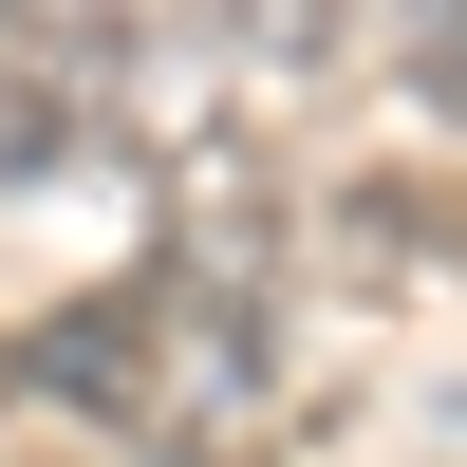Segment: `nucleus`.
Masks as SVG:
<instances>
[{
    "instance_id": "nucleus-1",
    "label": "nucleus",
    "mask_w": 467,
    "mask_h": 467,
    "mask_svg": "<svg viewBox=\"0 0 467 467\" xmlns=\"http://www.w3.org/2000/svg\"><path fill=\"white\" fill-rule=\"evenodd\" d=\"M19 393H75L94 431H150V281H94L19 337Z\"/></svg>"
},
{
    "instance_id": "nucleus-2",
    "label": "nucleus",
    "mask_w": 467,
    "mask_h": 467,
    "mask_svg": "<svg viewBox=\"0 0 467 467\" xmlns=\"http://www.w3.org/2000/svg\"><path fill=\"white\" fill-rule=\"evenodd\" d=\"M337 262H356V281H449L467 262V187L449 169H356L337 187Z\"/></svg>"
},
{
    "instance_id": "nucleus-3",
    "label": "nucleus",
    "mask_w": 467,
    "mask_h": 467,
    "mask_svg": "<svg viewBox=\"0 0 467 467\" xmlns=\"http://www.w3.org/2000/svg\"><path fill=\"white\" fill-rule=\"evenodd\" d=\"M0 37H19L37 75H131L150 57V0H0Z\"/></svg>"
},
{
    "instance_id": "nucleus-4",
    "label": "nucleus",
    "mask_w": 467,
    "mask_h": 467,
    "mask_svg": "<svg viewBox=\"0 0 467 467\" xmlns=\"http://www.w3.org/2000/svg\"><path fill=\"white\" fill-rule=\"evenodd\" d=\"M224 37H244L262 75H337V57L374 37V0H224Z\"/></svg>"
},
{
    "instance_id": "nucleus-5",
    "label": "nucleus",
    "mask_w": 467,
    "mask_h": 467,
    "mask_svg": "<svg viewBox=\"0 0 467 467\" xmlns=\"http://www.w3.org/2000/svg\"><path fill=\"white\" fill-rule=\"evenodd\" d=\"M75 169V94L57 75H0V187H57Z\"/></svg>"
},
{
    "instance_id": "nucleus-6",
    "label": "nucleus",
    "mask_w": 467,
    "mask_h": 467,
    "mask_svg": "<svg viewBox=\"0 0 467 467\" xmlns=\"http://www.w3.org/2000/svg\"><path fill=\"white\" fill-rule=\"evenodd\" d=\"M374 19H393V57H411V94H431L449 131H467V0H374Z\"/></svg>"
},
{
    "instance_id": "nucleus-7",
    "label": "nucleus",
    "mask_w": 467,
    "mask_h": 467,
    "mask_svg": "<svg viewBox=\"0 0 467 467\" xmlns=\"http://www.w3.org/2000/svg\"><path fill=\"white\" fill-rule=\"evenodd\" d=\"M0 393H19V337H0Z\"/></svg>"
}]
</instances>
